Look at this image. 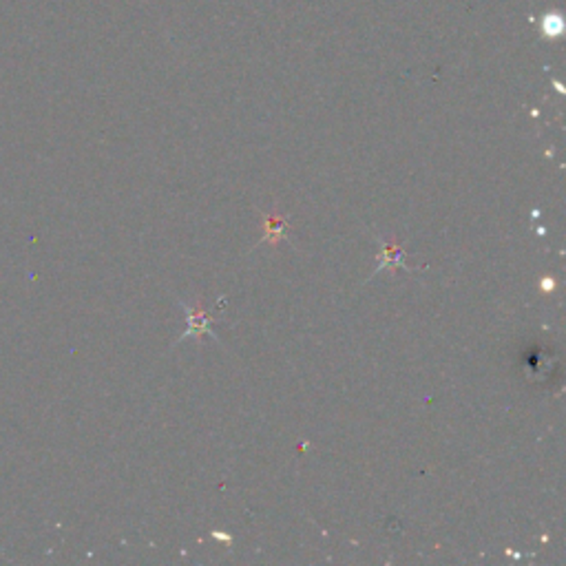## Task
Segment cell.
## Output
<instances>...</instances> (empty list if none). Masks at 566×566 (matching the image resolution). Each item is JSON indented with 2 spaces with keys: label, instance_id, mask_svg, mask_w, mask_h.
Wrapping results in <instances>:
<instances>
[{
  "label": "cell",
  "instance_id": "cell-1",
  "mask_svg": "<svg viewBox=\"0 0 566 566\" xmlns=\"http://www.w3.org/2000/svg\"><path fill=\"white\" fill-rule=\"evenodd\" d=\"M178 306L182 307L184 312H187L188 328H187V332H184L182 336H178V341H175V343H179V341H184V339H193V336H195V339H197V341H202L204 336H211V339L219 341L217 332L213 330L211 315H208V312L204 310V301H202V299L195 301V306H188L187 301L178 299Z\"/></svg>",
  "mask_w": 566,
  "mask_h": 566
},
{
  "label": "cell",
  "instance_id": "cell-2",
  "mask_svg": "<svg viewBox=\"0 0 566 566\" xmlns=\"http://www.w3.org/2000/svg\"><path fill=\"white\" fill-rule=\"evenodd\" d=\"M377 242L380 246V255H379V266L372 270V277L383 270H389V272H397V270L412 272L414 270V268L407 266V260H405V248L401 242H397V239L385 242V239L379 235H377Z\"/></svg>",
  "mask_w": 566,
  "mask_h": 566
},
{
  "label": "cell",
  "instance_id": "cell-3",
  "mask_svg": "<svg viewBox=\"0 0 566 566\" xmlns=\"http://www.w3.org/2000/svg\"><path fill=\"white\" fill-rule=\"evenodd\" d=\"M261 224H263V237L260 243L268 242V243H272V246H277L281 239H286V231H288L286 217H272V215L261 213Z\"/></svg>",
  "mask_w": 566,
  "mask_h": 566
},
{
  "label": "cell",
  "instance_id": "cell-4",
  "mask_svg": "<svg viewBox=\"0 0 566 566\" xmlns=\"http://www.w3.org/2000/svg\"><path fill=\"white\" fill-rule=\"evenodd\" d=\"M543 288H544V290H553V288H555L553 279H543Z\"/></svg>",
  "mask_w": 566,
  "mask_h": 566
}]
</instances>
